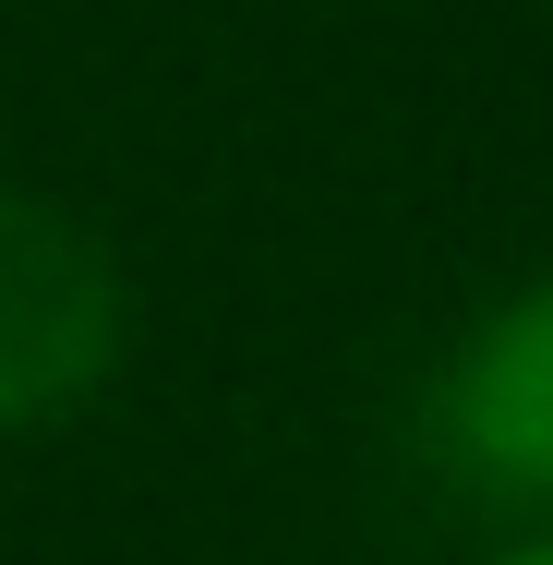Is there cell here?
Wrapping results in <instances>:
<instances>
[{"label":"cell","instance_id":"6da1fadb","mask_svg":"<svg viewBox=\"0 0 553 565\" xmlns=\"http://www.w3.org/2000/svg\"><path fill=\"white\" fill-rule=\"evenodd\" d=\"M120 338H132L120 253L73 217V205L0 181V446L73 422V409L109 385Z\"/></svg>","mask_w":553,"mask_h":565},{"label":"cell","instance_id":"7a4b0ae2","mask_svg":"<svg viewBox=\"0 0 553 565\" xmlns=\"http://www.w3.org/2000/svg\"><path fill=\"white\" fill-rule=\"evenodd\" d=\"M422 446L469 505L553 530V277H530L445 349L434 397H422Z\"/></svg>","mask_w":553,"mask_h":565},{"label":"cell","instance_id":"3957f363","mask_svg":"<svg viewBox=\"0 0 553 565\" xmlns=\"http://www.w3.org/2000/svg\"><path fill=\"white\" fill-rule=\"evenodd\" d=\"M493 565H553V542H518V554H493Z\"/></svg>","mask_w":553,"mask_h":565}]
</instances>
